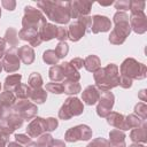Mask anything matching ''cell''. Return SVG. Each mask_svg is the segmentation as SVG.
<instances>
[{"label":"cell","mask_w":147,"mask_h":147,"mask_svg":"<svg viewBox=\"0 0 147 147\" xmlns=\"http://www.w3.org/2000/svg\"><path fill=\"white\" fill-rule=\"evenodd\" d=\"M37 7L49 21L57 24L69 23L70 15V1H51L40 0L37 1Z\"/></svg>","instance_id":"1"},{"label":"cell","mask_w":147,"mask_h":147,"mask_svg":"<svg viewBox=\"0 0 147 147\" xmlns=\"http://www.w3.org/2000/svg\"><path fill=\"white\" fill-rule=\"evenodd\" d=\"M95 86L100 92H109L119 84V71L118 65L109 63L103 68H100L93 74Z\"/></svg>","instance_id":"2"},{"label":"cell","mask_w":147,"mask_h":147,"mask_svg":"<svg viewBox=\"0 0 147 147\" xmlns=\"http://www.w3.org/2000/svg\"><path fill=\"white\" fill-rule=\"evenodd\" d=\"M119 76L131 80H141L147 77V68L144 63L138 62L133 57H126L118 68Z\"/></svg>","instance_id":"3"},{"label":"cell","mask_w":147,"mask_h":147,"mask_svg":"<svg viewBox=\"0 0 147 147\" xmlns=\"http://www.w3.org/2000/svg\"><path fill=\"white\" fill-rule=\"evenodd\" d=\"M92 26V17L90 15L82 16L70 23L68 28V39L72 42L79 41L86 33L91 32Z\"/></svg>","instance_id":"4"},{"label":"cell","mask_w":147,"mask_h":147,"mask_svg":"<svg viewBox=\"0 0 147 147\" xmlns=\"http://www.w3.org/2000/svg\"><path fill=\"white\" fill-rule=\"evenodd\" d=\"M45 23H46V17L39 9L32 6L24 7V15L22 17L23 29H33L38 31Z\"/></svg>","instance_id":"5"},{"label":"cell","mask_w":147,"mask_h":147,"mask_svg":"<svg viewBox=\"0 0 147 147\" xmlns=\"http://www.w3.org/2000/svg\"><path fill=\"white\" fill-rule=\"evenodd\" d=\"M84 111V103L76 96H68L59 110V118L68 121L71 117L79 116Z\"/></svg>","instance_id":"6"},{"label":"cell","mask_w":147,"mask_h":147,"mask_svg":"<svg viewBox=\"0 0 147 147\" xmlns=\"http://www.w3.org/2000/svg\"><path fill=\"white\" fill-rule=\"evenodd\" d=\"M93 131L86 124H79L74 127H70L64 133V140L67 142H76V141H87L92 138Z\"/></svg>","instance_id":"7"},{"label":"cell","mask_w":147,"mask_h":147,"mask_svg":"<svg viewBox=\"0 0 147 147\" xmlns=\"http://www.w3.org/2000/svg\"><path fill=\"white\" fill-rule=\"evenodd\" d=\"M24 119L15 111H11L0 121V132H2L6 136H10L15 132V130L22 127Z\"/></svg>","instance_id":"8"},{"label":"cell","mask_w":147,"mask_h":147,"mask_svg":"<svg viewBox=\"0 0 147 147\" xmlns=\"http://www.w3.org/2000/svg\"><path fill=\"white\" fill-rule=\"evenodd\" d=\"M13 110L17 113L24 121H31L38 114V107L33 102L25 100H18L16 101L15 106L13 107Z\"/></svg>","instance_id":"9"},{"label":"cell","mask_w":147,"mask_h":147,"mask_svg":"<svg viewBox=\"0 0 147 147\" xmlns=\"http://www.w3.org/2000/svg\"><path fill=\"white\" fill-rule=\"evenodd\" d=\"M113 21L115 24V26L113 28V31H115L117 34L126 39L131 33L129 15L124 11H116L113 16Z\"/></svg>","instance_id":"10"},{"label":"cell","mask_w":147,"mask_h":147,"mask_svg":"<svg viewBox=\"0 0 147 147\" xmlns=\"http://www.w3.org/2000/svg\"><path fill=\"white\" fill-rule=\"evenodd\" d=\"M21 67V60L17 54L16 47H10L5 52V55L2 57V68L6 72L13 74L20 70Z\"/></svg>","instance_id":"11"},{"label":"cell","mask_w":147,"mask_h":147,"mask_svg":"<svg viewBox=\"0 0 147 147\" xmlns=\"http://www.w3.org/2000/svg\"><path fill=\"white\" fill-rule=\"evenodd\" d=\"M115 103V95L113 92H101L99 101L96 102V114L101 118H106L111 111Z\"/></svg>","instance_id":"12"},{"label":"cell","mask_w":147,"mask_h":147,"mask_svg":"<svg viewBox=\"0 0 147 147\" xmlns=\"http://www.w3.org/2000/svg\"><path fill=\"white\" fill-rule=\"evenodd\" d=\"M93 1L86 0H74L70 1V15L71 18H79L82 16H87L91 13Z\"/></svg>","instance_id":"13"},{"label":"cell","mask_w":147,"mask_h":147,"mask_svg":"<svg viewBox=\"0 0 147 147\" xmlns=\"http://www.w3.org/2000/svg\"><path fill=\"white\" fill-rule=\"evenodd\" d=\"M131 31L136 32L137 34H144L147 31V16L144 11H136L131 13L129 16Z\"/></svg>","instance_id":"14"},{"label":"cell","mask_w":147,"mask_h":147,"mask_svg":"<svg viewBox=\"0 0 147 147\" xmlns=\"http://www.w3.org/2000/svg\"><path fill=\"white\" fill-rule=\"evenodd\" d=\"M111 29V21L105 15H93L91 32L96 34L100 32H108Z\"/></svg>","instance_id":"15"},{"label":"cell","mask_w":147,"mask_h":147,"mask_svg":"<svg viewBox=\"0 0 147 147\" xmlns=\"http://www.w3.org/2000/svg\"><path fill=\"white\" fill-rule=\"evenodd\" d=\"M25 131H26V134L31 139L32 138H38L39 136L45 133L46 130H45V125H44V118L39 117V116H36L33 119L30 121Z\"/></svg>","instance_id":"16"},{"label":"cell","mask_w":147,"mask_h":147,"mask_svg":"<svg viewBox=\"0 0 147 147\" xmlns=\"http://www.w3.org/2000/svg\"><path fill=\"white\" fill-rule=\"evenodd\" d=\"M18 39L23 40V41H28L32 48L40 46V44L42 42L39 37V32L33 29H23L22 28L18 31Z\"/></svg>","instance_id":"17"},{"label":"cell","mask_w":147,"mask_h":147,"mask_svg":"<svg viewBox=\"0 0 147 147\" xmlns=\"http://www.w3.org/2000/svg\"><path fill=\"white\" fill-rule=\"evenodd\" d=\"M101 92L96 88L95 85H88L86 86L82 92V100L83 103L87 106H93L99 101Z\"/></svg>","instance_id":"18"},{"label":"cell","mask_w":147,"mask_h":147,"mask_svg":"<svg viewBox=\"0 0 147 147\" xmlns=\"http://www.w3.org/2000/svg\"><path fill=\"white\" fill-rule=\"evenodd\" d=\"M130 139L133 144H146L147 142V123L146 121L138 127L130 131Z\"/></svg>","instance_id":"19"},{"label":"cell","mask_w":147,"mask_h":147,"mask_svg":"<svg viewBox=\"0 0 147 147\" xmlns=\"http://www.w3.org/2000/svg\"><path fill=\"white\" fill-rule=\"evenodd\" d=\"M107 119V123L117 129V130H121V131H126V127H125V116L121 113H117V111H110L109 115L106 117Z\"/></svg>","instance_id":"20"},{"label":"cell","mask_w":147,"mask_h":147,"mask_svg":"<svg viewBox=\"0 0 147 147\" xmlns=\"http://www.w3.org/2000/svg\"><path fill=\"white\" fill-rule=\"evenodd\" d=\"M17 54H18L20 60L26 65L32 64L36 60V53H34L33 48L28 45H23L20 48H17Z\"/></svg>","instance_id":"21"},{"label":"cell","mask_w":147,"mask_h":147,"mask_svg":"<svg viewBox=\"0 0 147 147\" xmlns=\"http://www.w3.org/2000/svg\"><path fill=\"white\" fill-rule=\"evenodd\" d=\"M56 31H57V26L53 23H48L46 22L39 30V37L41 39V41H49L52 39H54L56 37Z\"/></svg>","instance_id":"22"},{"label":"cell","mask_w":147,"mask_h":147,"mask_svg":"<svg viewBox=\"0 0 147 147\" xmlns=\"http://www.w3.org/2000/svg\"><path fill=\"white\" fill-rule=\"evenodd\" d=\"M62 70H63V75H64V79L65 80H71V82H78L80 79V74L78 70H76L69 62H63L60 64Z\"/></svg>","instance_id":"23"},{"label":"cell","mask_w":147,"mask_h":147,"mask_svg":"<svg viewBox=\"0 0 147 147\" xmlns=\"http://www.w3.org/2000/svg\"><path fill=\"white\" fill-rule=\"evenodd\" d=\"M29 100L34 105H42L47 100V91L42 87L40 88H31L29 94Z\"/></svg>","instance_id":"24"},{"label":"cell","mask_w":147,"mask_h":147,"mask_svg":"<svg viewBox=\"0 0 147 147\" xmlns=\"http://www.w3.org/2000/svg\"><path fill=\"white\" fill-rule=\"evenodd\" d=\"M84 68L88 72L94 74L96 70H99L101 68V60H100V57L98 55H94V54H91V55L86 56L84 59Z\"/></svg>","instance_id":"25"},{"label":"cell","mask_w":147,"mask_h":147,"mask_svg":"<svg viewBox=\"0 0 147 147\" xmlns=\"http://www.w3.org/2000/svg\"><path fill=\"white\" fill-rule=\"evenodd\" d=\"M16 103V96L14 94V92L10 91H5L0 93V105L5 108V109H10L15 106Z\"/></svg>","instance_id":"26"},{"label":"cell","mask_w":147,"mask_h":147,"mask_svg":"<svg viewBox=\"0 0 147 147\" xmlns=\"http://www.w3.org/2000/svg\"><path fill=\"white\" fill-rule=\"evenodd\" d=\"M21 79H22V75L21 74H13L6 77L5 82H3V88L5 91H10L14 92V90L16 88L17 85L21 84Z\"/></svg>","instance_id":"27"},{"label":"cell","mask_w":147,"mask_h":147,"mask_svg":"<svg viewBox=\"0 0 147 147\" xmlns=\"http://www.w3.org/2000/svg\"><path fill=\"white\" fill-rule=\"evenodd\" d=\"M3 39L6 41V44H8L10 47H16L18 45V32L15 28L13 26H9L6 32H5V36H3Z\"/></svg>","instance_id":"28"},{"label":"cell","mask_w":147,"mask_h":147,"mask_svg":"<svg viewBox=\"0 0 147 147\" xmlns=\"http://www.w3.org/2000/svg\"><path fill=\"white\" fill-rule=\"evenodd\" d=\"M125 138H126V136H125L124 131H121V130H117V129H114V130L109 131V140H108L109 141V147L125 142Z\"/></svg>","instance_id":"29"},{"label":"cell","mask_w":147,"mask_h":147,"mask_svg":"<svg viewBox=\"0 0 147 147\" xmlns=\"http://www.w3.org/2000/svg\"><path fill=\"white\" fill-rule=\"evenodd\" d=\"M62 85H63V93H65L70 96L71 95L74 96L75 94L82 92V86L78 82H71V80H65L64 79Z\"/></svg>","instance_id":"30"},{"label":"cell","mask_w":147,"mask_h":147,"mask_svg":"<svg viewBox=\"0 0 147 147\" xmlns=\"http://www.w3.org/2000/svg\"><path fill=\"white\" fill-rule=\"evenodd\" d=\"M48 77L52 82L54 83H60L64 80V75H63V70L61 68L60 64L56 65H52L48 70Z\"/></svg>","instance_id":"31"},{"label":"cell","mask_w":147,"mask_h":147,"mask_svg":"<svg viewBox=\"0 0 147 147\" xmlns=\"http://www.w3.org/2000/svg\"><path fill=\"white\" fill-rule=\"evenodd\" d=\"M145 121H142L140 117L136 116L134 114H129L127 116H125V127H126V131L140 126Z\"/></svg>","instance_id":"32"},{"label":"cell","mask_w":147,"mask_h":147,"mask_svg":"<svg viewBox=\"0 0 147 147\" xmlns=\"http://www.w3.org/2000/svg\"><path fill=\"white\" fill-rule=\"evenodd\" d=\"M30 90H31V88L29 87V85L21 83V84L17 85L16 88L14 90V94H15L16 99H18V100H25V99H29Z\"/></svg>","instance_id":"33"},{"label":"cell","mask_w":147,"mask_h":147,"mask_svg":"<svg viewBox=\"0 0 147 147\" xmlns=\"http://www.w3.org/2000/svg\"><path fill=\"white\" fill-rule=\"evenodd\" d=\"M59 57L55 53L54 49H46L44 53H42V61L46 63V64H49L51 67L52 65H56L57 62H59Z\"/></svg>","instance_id":"34"},{"label":"cell","mask_w":147,"mask_h":147,"mask_svg":"<svg viewBox=\"0 0 147 147\" xmlns=\"http://www.w3.org/2000/svg\"><path fill=\"white\" fill-rule=\"evenodd\" d=\"M28 83H29L30 88H40L44 84V80H42V77L39 72H32L29 76Z\"/></svg>","instance_id":"35"},{"label":"cell","mask_w":147,"mask_h":147,"mask_svg":"<svg viewBox=\"0 0 147 147\" xmlns=\"http://www.w3.org/2000/svg\"><path fill=\"white\" fill-rule=\"evenodd\" d=\"M53 140L54 139H53L52 134L49 132H45V133H42L41 136L38 137V139H37L36 142H37L38 147H51Z\"/></svg>","instance_id":"36"},{"label":"cell","mask_w":147,"mask_h":147,"mask_svg":"<svg viewBox=\"0 0 147 147\" xmlns=\"http://www.w3.org/2000/svg\"><path fill=\"white\" fill-rule=\"evenodd\" d=\"M136 116L140 117L142 121L147 119V105L145 102H138L134 106V113Z\"/></svg>","instance_id":"37"},{"label":"cell","mask_w":147,"mask_h":147,"mask_svg":"<svg viewBox=\"0 0 147 147\" xmlns=\"http://www.w3.org/2000/svg\"><path fill=\"white\" fill-rule=\"evenodd\" d=\"M55 53L59 59H64L69 53V45L65 41H60L55 47Z\"/></svg>","instance_id":"38"},{"label":"cell","mask_w":147,"mask_h":147,"mask_svg":"<svg viewBox=\"0 0 147 147\" xmlns=\"http://www.w3.org/2000/svg\"><path fill=\"white\" fill-rule=\"evenodd\" d=\"M44 125H45L46 132H53L57 129L59 121L55 117H47V118H44Z\"/></svg>","instance_id":"39"},{"label":"cell","mask_w":147,"mask_h":147,"mask_svg":"<svg viewBox=\"0 0 147 147\" xmlns=\"http://www.w3.org/2000/svg\"><path fill=\"white\" fill-rule=\"evenodd\" d=\"M45 90L47 92H51L53 94H62L63 93V85L62 83H47Z\"/></svg>","instance_id":"40"},{"label":"cell","mask_w":147,"mask_h":147,"mask_svg":"<svg viewBox=\"0 0 147 147\" xmlns=\"http://www.w3.org/2000/svg\"><path fill=\"white\" fill-rule=\"evenodd\" d=\"M146 6V2L142 0H130V11L136 13V11H144Z\"/></svg>","instance_id":"41"},{"label":"cell","mask_w":147,"mask_h":147,"mask_svg":"<svg viewBox=\"0 0 147 147\" xmlns=\"http://www.w3.org/2000/svg\"><path fill=\"white\" fill-rule=\"evenodd\" d=\"M86 147H109V141L102 137H99L88 142Z\"/></svg>","instance_id":"42"},{"label":"cell","mask_w":147,"mask_h":147,"mask_svg":"<svg viewBox=\"0 0 147 147\" xmlns=\"http://www.w3.org/2000/svg\"><path fill=\"white\" fill-rule=\"evenodd\" d=\"M114 7L115 9H117V11H126L130 10V0H117L114 2Z\"/></svg>","instance_id":"43"},{"label":"cell","mask_w":147,"mask_h":147,"mask_svg":"<svg viewBox=\"0 0 147 147\" xmlns=\"http://www.w3.org/2000/svg\"><path fill=\"white\" fill-rule=\"evenodd\" d=\"M15 141L16 142H18L20 145H24V146H26L28 144H30L31 141H32V139L28 136V134H23V133H17V134H15Z\"/></svg>","instance_id":"44"},{"label":"cell","mask_w":147,"mask_h":147,"mask_svg":"<svg viewBox=\"0 0 147 147\" xmlns=\"http://www.w3.org/2000/svg\"><path fill=\"white\" fill-rule=\"evenodd\" d=\"M59 42L60 41H65L68 39V29L64 26H57V31H56V37H55Z\"/></svg>","instance_id":"45"},{"label":"cell","mask_w":147,"mask_h":147,"mask_svg":"<svg viewBox=\"0 0 147 147\" xmlns=\"http://www.w3.org/2000/svg\"><path fill=\"white\" fill-rule=\"evenodd\" d=\"M69 63H70L76 70H79V69H82V68L84 67V59H82V57H74L72 60L69 61Z\"/></svg>","instance_id":"46"},{"label":"cell","mask_w":147,"mask_h":147,"mask_svg":"<svg viewBox=\"0 0 147 147\" xmlns=\"http://www.w3.org/2000/svg\"><path fill=\"white\" fill-rule=\"evenodd\" d=\"M1 5L8 11H13L16 8V1L15 0H2L1 1Z\"/></svg>","instance_id":"47"},{"label":"cell","mask_w":147,"mask_h":147,"mask_svg":"<svg viewBox=\"0 0 147 147\" xmlns=\"http://www.w3.org/2000/svg\"><path fill=\"white\" fill-rule=\"evenodd\" d=\"M132 84H133V80H131V79H129L126 77L119 76V84H118V86H121L122 88H125V90L130 88L132 86Z\"/></svg>","instance_id":"48"},{"label":"cell","mask_w":147,"mask_h":147,"mask_svg":"<svg viewBox=\"0 0 147 147\" xmlns=\"http://www.w3.org/2000/svg\"><path fill=\"white\" fill-rule=\"evenodd\" d=\"M8 142H9V136H6L2 132H0V147H6Z\"/></svg>","instance_id":"49"},{"label":"cell","mask_w":147,"mask_h":147,"mask_svg":"<svg viewBox=\"0 0 147 147\" xmlns=\"http://www.w3.org/2000/svg\"><path fill=\"white\" fill-rule=\"evenodd\" d=\"M6 46H7V44H6L5 39H3L2 37H0V59H2V57H3V55H5Z\"/></svg>","instance_id":"50"},{"label":"cell","mask_w":147,"mask_h":147,"mask_svg":"<svg viewBox=\"0 0 147 147\" xmlns=\"http://www.w3.org/2000/svg\"><path fill=\"white\" fill-rule=\"evenodd\" d=\"M51 147H67V146H65V144H64L63 140L54 139L53 142H52V145H51Z\"/></svg>","instance_id":"51"},{"label":"cell","mask_w":147,"mask_h":147,"mask_svg":"<svg viewBox=\"0 0 147 147\" xmlns=\"http://www.w3.org/2000/svg\"><path fill=\"white\" fill-rule=\"evenodd\" d=\"M146 93H147V91H146L145 88L138 92V98H139V99H140L142 102H146V101H147V98H146Z\"/></svg>","instance_id":"52"},{"label":"cell","mask_w":147,"mask_h":147,"mask_svg":"<svg viewBox=\"0 0 147 147\" xmlns=\"http://www.w3.org/2000/svg\"><path fill=\"white\" fill-rule=\"evenodd\" d=\"M6 147H23V146L20 145L18 142H16V141H9V142L7 144Z\"/></svg>","instance_id":"53"},{"label":"cell","mask_w":147,"mask_h":147,"mask_svg":"<svg viewBox=\"0 0 147 147\" xmlns=\"http://www.w3.org/2000/svg\"><path fill=\"white\" fill-rule=\"evenodd\" d=\"M114 3V1H107V2H103V1H99V5L100 6H105V7H107V6H110V5H113Z\"/></svg>","instance_id":"54"},{"label":"cell","mask_w":147,"mask_h":147,"mask_svg":"<svg viewBox=\"0 0 147 147\" xmlns=\"http://www.w3.org/2000/svg\"><path fill=\"white\" fill-rule=\"evenodd\" d=\"M5 113H6V109H5V108H3V107L0 105V121H1V119L5 117Z\"/></svg>","instance_id":"55"},{"label":"cell","mask_w":147,"mask_h":147,"mask_svg":"<svg viewBox=\"0 0 147 147\" xmlns=\"http://www.w3.org/2000/svg\"><path fill=\"white\" fill-rule=\"evenodd\" d=\"M129 147H146L144 144H131L129 145Z\"/></svg>","instance_id":"56"},{"label":"cell","mask_w":147,"mask_h":147,"mask_svg":"<svg viewBox=\"0 0 147 147\" xmlns=\"http://www.w3.org/2000/svg\"><path fill=\"white\" fill-rule=\"evenodd\" d=\"M25 147H38V145H37V142L36 141H31L30 144H28Z\"/></svg>","instance_id":"57"},{"label":"cell","mask_w":147,"mask_h":147,"mask_svg":"<svg viewBox=\"0 0 147 147\" xmlns=\"http://www.w3.org/2000/svg\"><path fill=\"white\" fill-rule=\"evenodd\" d=\"M110 147H126V145H125V142H123V144H119L116 146H110Z\"/></svg>","instance_id":"58"},{"label":"cell","mask_w":147,"mask_h":147,"mask_svg":"<svg viewBox=\"0 0 147 147\" xmlns=\"http://www.w3.org/2000/svg\"><path fill=\"white\" fill-rule=\"evenodd\" d=\"M2 69H3V68H2V62L0 61V74H1V71H2Z\"/></svg>","instance_id":"59"},{"label":"cell","mask_w":147,"mask_h":147,"mask_svg":"<svg viewBox=\"0 0 147 147\" xmlns=\"http://www.w3.org/2000/svg\"><path fill=\"white\" fill-rule=\"evenodd\" d=\"M0 17H1V9H0Z\"/></svg>","instance_id":"60"},{"label":"cell","mask_w":147,"mask_h":147,"mask_svg":"<svg viewBox=\"0 0 147 147\" xmlns=\"http://www.w3.org/2000/svg\"><path fill=\"white\" fill-rule=\"evenodd\" d=\"M0 90H1V83H0Z\"/></svg>","instance_id":"61"}]
</instances>
